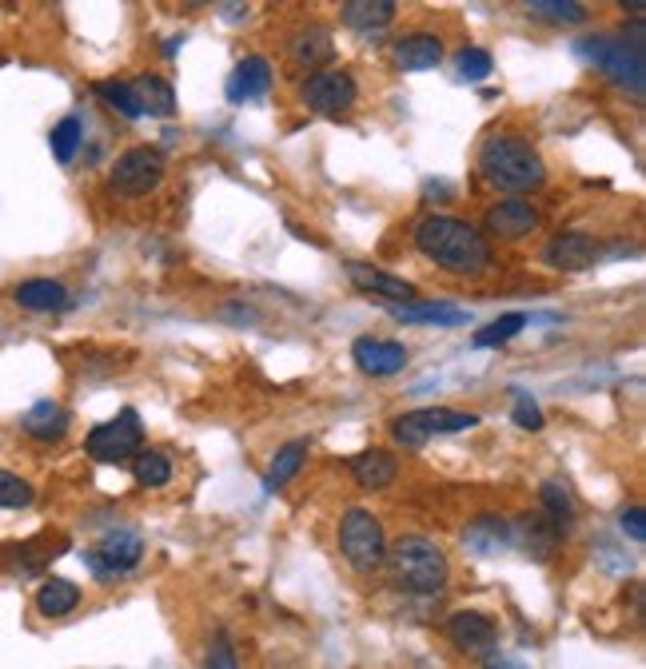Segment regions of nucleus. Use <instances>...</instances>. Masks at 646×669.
I'll return each instance as SVG.
<instances>
[{"label": "nucleus", "instance_id": "nucleus-1", "mask_svg": "<svg viewBox=\"0 0 646 669\" xmlns=\"http://www.w3.org/2000/svg\"><path fill=\"white\" fill-rule=\"evenodd\" d=\"M415 247L423 260L440 263L451 275H483L491 267V243L480 227L455 215H423L415 223Z\"/></svg>", "mask_w": 646, "mask_h": 669}, {"label": "nucleus", "instance_id": "nucleus-2", "mask_svg": "<svg viewBox=\"0 0 646 669\" xmlns=\"http://www.w3.org/2000/svg\"><path fill=\"white\" fill-rule=\"evenodd\" d=\"M480 172L491 187H499L507 195L535 192L547 184V164L543 155L527 144L523 136H491L480 148Z\"/></svg>", "mask_w": 646, "mask_h": 669}, {"label": "nucleus", "instance_id": "nucleus-3", "mask_svg": "<svg viewBox=\"0 0 646 669\" xmlns=\"http://www.w3.org/2000/svg\"><path fill=\"white\" fill-rule=\"evenodd\" d=\"M383 566L392 570V582L403 594H420V598H435V594L447 590L451 582V562L447 554L431 538H400V543L387 550Z\"/></svg>", "mask_w": 646, "mask_h": 669}, {"label": "nucleus", "instance_id": "nucleus-4", "mask_svg": "<svg viewBox=\"0 0 646 669\" xmlns=\"http://www.w3.org/2000/svg\"><path fill=\"white\" fill-rule=\"evenodd\" d=\"M575 49L607 80H615L618 88H627L630 97H643V80H646L643 44H630L627 37H591V40H578Z\"/></svg>", "mask_w": 646, "mask_h": 669}, {"label": "nucleus", "instance_id": "nucleus-5", "mask_svg": "<svg viewBox=\"0 0 646 669\" xmlns=\"http://www.w3.org/2000/svg\"><path fill=\"white\" fill-rule=\"evenodd\" d=\"M340 554L347 558L355 574H375L387 558V534H383L380 518L363 506H352L340 518Z\"/></svg>", "mask_w": 646, "mask_h": 669}, {"label": "nucleus", "instance_id": "nucleus-6", "mask_svg": "<svg viewBox=\"0 0 646 669\" xmlns=\"http://www.w3.org/2000/svg\"><path fill=\"white\" fill-rule=\"evenodd\" d=\"M475 427H480V415L451 410V407H423V410H407V415L395 418L392 435L400 446L420 450V446L435 435H460V430H475Z\"/></svg>", "mask_w": 646, "mask_h": 669}, {"label": "nucleus", "instance_id": "nucleus-7", "mask_svg": "<svg viewBox=\"0 0 646 669\" xmlns=\"http://www.w3.org/2000/svg\"><path fill=\"white\" fill-rule=\"evenodd\" d=\"M140 443H144V427H140V415L137 410H120L117 418H108L100 427L89 430L84 438V450H89L97 463H128V458L140 455Z\"/></svg>", "mask_w": 646, "mask_h": 669}, {"label": "nucleus", "instance_id": "nucleus-8", "mask_svg": "<svg viewBox=\"0 0 646 669\" xmlns=\"http://www.w3.org/2000/svg\"><path fill=\"white\" fill-rule=\"evenodd\" d=\"M144 558V534L132 526H112L108 534H100V543L84 554V562L97 578H120L132 574Z\"/></svg>", "mask_w": 646, "mask_h": 669}, {"label": "nucleus", "instance_id": "nucleus-9", "mask_svg": "<svg viewBox=\"0 0 646 669\" xmlns=\"http://www.w3.org/2000/svg\"><path fill=\"white\" fill-rule=\"evenodd\" d=\"M108 184H112L117 195H132V200L157 192V187L164 184V155H160L157 148H132V152H124L117 160Z\"/></svg>", "mask_w": 646, "mask_h": 669}, {"label": "nucleus", "instance_id": "nucleus-10", "mask_svg": "<svg viewBox=\"0 0 646 669\" xmlns=\"http://www.w3.org/2000/svg\"><path fill=\"white\" fill-rule=\"evenodd\" d=\"M355 97H360V88L347 69H323L304 80V104L320 116H343L355 104Z\"/></svg>", "mask_w": 646, "mask_h": 669}, {"label": "nucleus", "instance_id": "nucleus-11", "mask_svg": "<svg viewBox=\"0 0 646 669\" xmlns=\"http://www.w3.org/2000/svg\"><path fill=\"white\" fill-rule=\"evenodd\" d=\"M538 227V207L523 195H507L487 207V235L491 240H523Z\"/></svg>", "mask_w": 646, "mask_h": 669}, {"label": "nucleus", "instance_id": "nucleus-12", "mask_svg": "<svg viewBox=\"0 0 646 669\" xmlns=\"http://www.w3.org/2000/svg\"><path fill=\"white\" fill-rule=\"evenodd\" d=\"M447 638L460 653H491L495 650V621L480 610H460L447 618Z\"/></svg>", "mask_w": 646, "mask_h": 669}, {"label": "nucleus", "instance_id": "nucleus-13", "mask_svg": "<svg viewBox=\"0 0 646 669\" xmlns=\"http://www.w3.org/2000/svg\"><path fill=\"white\" fill-rule=\"evenodd\" d=\"M543 260H547L555 272H587L598 260V243L595 235L587 232H558L555 240L547 243Z\"/></svg>", "mask_w": 646, "mask_h": 669}, {"label": "nucleus", "instance_id": "nucleus-14", "mask_svg": "<svg viewBox=\"0 0 646 669\" xmlns=\"http://www.w3.org/2000/svg\"><path fill=\"white\" fill-rule=\"evenodd\" d=\"M352 359L363 375L387 378V375H400V371L407 367V347L395 339H355Z\"/></svg>", "mask_w": 646, "mask_h": 669}, {"label": "nucleus", "instance_id": "nucleus-15", "mask_svg": "<svg viewBox=\"0 0 646 669\" xmlns=\"http://www.w3.org/2000/svg\"><path fill=\"white\" fill-rule=\"evenodd\" d=\"M343 275L352 280V287H360V292H367V295L415 303V283L400 280V275H392V272H380V267H372V263H360V260L343 263Z\"/></svg>", "mask_w": 646, "mask_h": 669}, {"label": "nucleus", "instance_id": "nucleus-16", "mask_svg": "<svg viewBox=\"0 0 646 669\" xmlns=\"http://www.w3.org/2000/svg\"><path fill=\"white\" fill-rule=\"evenodd\" d=\"M558 543H563V534H558L543 515H519L515 523H511V546L527 550L535 562H547V558H555Z\"/></svg>", "mask_w": 646, "mask_h": 669}, {"label": "nucleus", "instance_id": "nucleus-17", "mask_svg": "<svg viewBox=\"0 0 646 669\" xmlns=\"http://www.w3.org/2000/svg\"><path fill=\"white\" fill-rule=\"evenodd\" d=\"M128 88H132V100H137L140 116H157V120L176 116V88H172V80L157 77V72H144V77L128 80Z\"/></svg>", "mask_w": 646, "mask_h": 669}, {"label": "nucleus", "instance_id": "nucleus-18", "mask_svg": "<svg viewBox=\"0 0 646 669\" xmlns=\"http://www.w3.org/2000/svg\"><path fill=\"white\" fill-rule=\"evenodd\" d=\"M268 88H272V64L264 57H244L232 69V77H228L224 97L232 104H252V100L264 97Z\"/></svg>", "mask_w": 646, "mask_h": 669}, {"label": "nucleus", "instance_id": "nucleus-19", "mask_svg": "<svg viewBox=\"0 0 646 669\" xmlns=\"http://www.w3.org/2000/svg\"><path fill=\"white\" fill-rule=\"evenodd\" d=\"M463 546L475 558H499L503 550H511V523L499 515H480L463 530Z\"/></svg>", "mask_w": 646, "mask_h": 669}, {"label": "nucleus", "instance_id": "nucleus-20", "mask_svg": "<svg viewBox=\"0 0 646 669\" xmlns=\"http://www.w3.org/2000/svg\"><path fill=\"white\" fill-rule=\"evenodd\" d=\"M392 57L403 72H427L443 60V40L435 32H407L395 40Z\"/></svg>", "mask_w": 646, "mask_h": 669}, {"label": "nucleus", "instance_id": "nucleus-21", "mask_svg": "<svg viewBox=\"0 0 646 669\" xmlns=\"http://www.w3.org/2000/svg\"><path fill=\"white\" fill-rule=\"evenodd\" d=\"M332 52H335L332 32L320 29V24H307V29L287 37V57H292L300 69H320V64L332 60Z\"/></svg>", "mask_w": 646, "mask_h": 669}, {"label": "nucleus", "instance_id": "nucleus-22", "mask_svg": "<svg viewBox=\"0 0 646 669\" xmlns=\"http://www.w3.org/2000/svg\"><path fill=\"white\" fill-rule=\"evenodd\" d=\"M347 466H352V478L363 486V490H383V486H392L395 475H400V463H395V455H392V450H380V446H372V450L355 455Z\"/></svg>", "mask_w": 646, "mask_h": 669}, {"label": "nucleus", "instance_id": "nucleus-23", "mask_svg": "<svg viewBox=\"0 0 646 669\" xmlns=\"http://www.w3.org/2000/svg\"><path fill=\"white\" fill-rule=\"evenodd\" d=\"M20 430L29 438H37V443H57L69 430V410L60 407V403H52V398H40L37 407L20 418Z\"/></svg>", "mask_w": 646, "mask_h": 669}, {"label": "nucleus", "instance_id": "nucleus-24", "mask_svg": "<svg viewBox=\"0 0 646 669\" xmlns=\"http://www.w3.org/2000/svg\"><path fill=\"white\" fill-rule=\"evenodd\" d=\"M538 503H543V518L555 526L563 538L567 530L575 526V515H578V503L575 495L567 490V483H558V478H547V483L538 486Z\"/></svg>", "mask_w": 646, "mask_h": 669}, {"label": "nucleus", "instance_id": "nucleus-25", "mask_svg": "<svg viewBox=\"0 0 646 669\" xmlns=\"http://www.w3.org/2000/svg\"><path fill=\"white\" fill-rule=\"evenodd\" d=\"M392 320L400 323H431V327H467V311L451 307V303H403V307H392Z\"/></svg>", "mask_w": 646, "mask_h": 669}, {"label": "nucleus", "instance_id": "nucleus-26", "mask_svg": "<svg viewBox=\"0 0 646 669\" xmlns=\"http://www.w3.org/2000/svg\"><path fill=\"white\" fill-rule=\"evenodd\" d=\"M340 17L355 32H380L395 20V4L392 0H347L340 9Z\"/></svg>", "mask_w": 646, "mask_h": 669}, {"label": "nucleus", "instance_id": "nucleus-27", "mask_svg": "<svg viewBox=\"0 0 646 669\" xmlns=\"http://www.w3.org/2000/svg\"><path fill=\"white\" fill-rule=\"evenodd\" d=\"M77 606H80L77 582H69V578H49V582H40V590H37L40 618H69Z\"/></svg>", "mask_w": 646, "mask_h": 669}, {"label": "nucleus", "instance_id": "nucleus-28", "mask_svg": "<svg viewBox=\"0 0 646 669\" xmlns=\"http://www.w3.org/2000/svg\"><path fill=\"white\" fill-rule=\"evenodd\" d=\"M12 300H17L24 311H64V307H69V292H64L57 280L20 283L17 292H12Z\"/></svg>", "mask_w": 646, "mask_h": 669}, {"label": "nucleus", "instance_id": "nucleus-29", "mask_svg": "<svg viewBox=\"0 0 646 669\" xmlns=\"http://www.w3.org/2000/svg\"><path fill=\"white\" fill-rule=\"evenodd\" d=\"M304 463H307V443H300V438H295V443L280 446V450H275V458H272V466H268V478H264L268 495H272V490H280L284 483H292Z\"/></svg>", "mask_w": 646, "mask_h": 669}, {"label": "nucleus", "instance_id": "nucleus-30", "mask_svg": "<svg viewBox=\"0 0 646 669\" xmlns=\"http://www.w3.org/2000/svg\"><path fill=\"white\" fill-rule=\"evenodd\" d=\"M52 155H57V164H72V155L80 152V144H84V124H80V116H64L57 128H52Z\"/></svg>", "mask_w": 646, "mask_h": 669}, {"label": "nucleus", "instance_id": "nucleus-31", "mask_svg": "<svg viewBox=\"0 0 646 669\" xmlns=\"http://www.w3.org/2000/svg\"><path fill=\"white\" fill-rule=\"evenodd\" d=\"M132 478H137L140 486H168V478H172V463H168V455H160V450H140L137 458H132Z\"/></svg>", "mask_w": 646, "mask_h": 669}, {"label": "nucleus", "instance_id": "nucleus-32", "mask_svg": "<svg viewBox=\"0 0 646 669\" xmlns=\"http://www.w3.org/2000/svg\"><path fill=\"white\" fill-rule=\"evenodd\" d=\"M527 327V315L523 311H511V315H499L495 323H487V327L475 335V347H503V343H511L519 331Z\"/></svg>", "mask_w": 646, "mask_h": 669}, {"label": "nucleus", "instance_id": "nucleus-33", "mask_svg": "<svg viewBox=\"0 0 646 669\" xmlns=\"http://www.w3.org/2000/svg\"><path fill=\"white\" fill-rule=\"evenodd\" d=\"M527 12L538 20H551V24H578V20H587V9L575 4V0H535V4H527Z\"/></svg>", "mask_w": 646, "mask_h": 669}, {"label": "nucleus", "instance_id": "nucleus-34", "mask_svg": "<svg viewBox=\"0 0 646 669\" xmlns=\"http://www.w3.org/2000/svg\"><path fill=\"white\" fill-rule=\"evenodd\" d=\"M97 97L104 100L112 112H120L124 120H140L137 112V100H132V88H128V80H100L97 84Z\"/></svg>", "mask_w": 646, "mask_h": 669}, {"label": "nucleus", "instance_id": "nucleus-35", "mask_svg": "<svg viewBox=\"0 0 646 669\" xmlns=\"http://www.w3.org/2000/svg\"><path fill=\"white\" fill-rule=\"evenodd\" d=\"M32 498H37L32 483H24L20 475H9V470H0V510H24V506H32Z\"/></svg>", "mask_w": 646, "mask_h": 669}, {"label": "nucleus", "instance_id": "nucleus-36", "mask_svg": "<svg viewBox=\"0 0 646 669\" xmlns=\"http://www.w3.org/2000/svg\"><path fill=\"white\" fill-rule=\"evenodd\" d=\"M491 69H495V60H491L487 49H463L460 57H455V72H460V80H487Z\"/></svg>", "mask_w": 646, "mask_h": 669}, {"label": "nucleus", "instance_id": "nucleus-37", "mask_svg": "<svg viewBox=\"0 0 646 669\" xmlns=\"http://www.w3.org/2000/svg\"><path fill=\"white\" fill-rule=\"evenodd\" d=\"M511 418H515V427H523V430H543V410H538V403L527 395V391H515Z\"/></svg>", "mask_w": 646, "mask_h": 669}, {"label": "nucleus", "instance_id": "nucleus-38", "mask_svg": "<svg viewBox=\"0 0 646 669\" xmlns=\"http://www.w3.org/2000/svg\"><path fill=\"white\" fill-rule=\"evenodd\" d=\"M204 669H240V661H235V650H232V641H228V633H215V638H212Z\"/></svg>", "mask_w": 646, "mask_h": 669}, {"label": "nucleus", "instance_id": "nucleus-39", "mask_svg": "<svg viewBox=\"0 0 646 669\" xmlns=\"http://www.w3.org/2000/svg\"><path fill=\"white\" fill-rule=\"evenodd\" d=\"M618 526H623V534H630L635 543H646V515H643V506H627V510L618 515Z\"/></svg>", "mask_w": 646, "mask_h": 669}, {"label": "nucleus", "instance_id": "nucleus-40", "mask_svg": "<svg viewBox=\"0 0 646 669\" xmlns=\"http://www.w3.org/2000/svg\"><path fill=\"white\" fill-rule=\"evenodd\" d=\"M483 669H531V666L515 658V653L491 650V653H483Z\"/></svg>", "mask_w": 646, "mask_h": 669}]
</instances>
